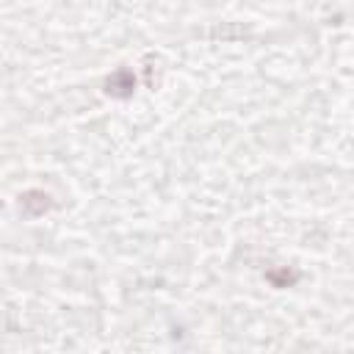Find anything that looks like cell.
<instances>
[{
	"label": "cell",
	"instance_id": "cell-1",
	"mask_svg": "<svg viewBox=\"0 0 354 354\" xmlns=\"http://www.w3.org/2000/svg\"><path fill=\"white\" fill-rule=\"evenodd\" d=\"M53 207V199H50V194H44V191H25L22 196H19V210L25 213V216H41V213H47Z\"/></svg>",
	"mask_w": 354,
	"mask_h": 354
},
{
	"label": "cell",
	"instance_id": "cell-2",
	"mask_svg": "<svg viewBox=\"0 0 354 354\" xmlns=\"http://www.w3.org/2000/svg\"><path fill=\"white\" fill-rule=\"evenodd\" d=\"M105 86H108V94H113V97H127V94H133L136 80H133V72L119 69V72H113V75L108 77Z\"/></svg>",
	"mask_w": 354,
	"mask_h": 354
}]
</instances>
